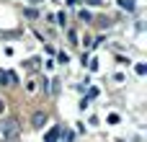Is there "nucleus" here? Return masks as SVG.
<instances>
[{
  "label": "nucleus",
  "instance_id": "obj_1",
  "mask_svg": "<svg viewBox=\"0 0 147 142\" xmlns=\"http://www.w3.org/2000/svg\"><path fill=\"white\" fill-rule=\"evenodd\" d=\"M0 140L18 142V119H3L0 122Z\"/></svg>",
  "mask_w": 147,
  "mask_h": 142
},
{
  "label": "nucleus",
  "instance_id": "obj_2",
  "mask_svg": "<svg viewBox=\"0 0 147 142\" xmlns=\"http://www.w3.org/2000/svg\"><path fill=\"white\" fill-rule=\"evenodd\" d=\"M47 119H49L47 111H34V116H31V127H34V129H41V127L47 124Z\"/></svg>",
  "mask_w": 147,
  "mask_h": 142
},
{
  "label": "nucleus",
  "instance_id": "obj_3",
  "mask_svg": "<svg viewBox=\"0 0 147 142\" xmlns=\"http://www.w3.org/2000/svg\"><path fill=\"white\" fill-rule=\"evenodd\" d=\"M23 67H26L28 72H36V70H39V60H36V57H31V60H26V62H23Z\"/></svg>",
  "mask_w": 147,
  "mask_h": 142
},
{
  "label": "nucleus",
  "instance_id": "obj_4",
  "mask_svg": "<svg viewBox=\"0 0 147 142\" xmlns=\"http://www.w3.org/2000/svg\"><path fill=\"white\" fill-rule=\"evenodd\" d=\"M5 83H16V75H10V72H3V70H0V85H5Z\"/></svg>",
  "mask_w": 147,
  "mask_h": 142
},
{
  "label": "nucleus",
  "instance_id": "obj_5",
  "mask_svg": "<svg viewBox=\"0 0 147 142\" xmlns=\"http://www.w3.org/2000/svg\"><path fill=\"white\" fill-rule=\"evenodd\" d=\"M119 8H124V10H134V0H119Z\"/></svg>",
  "mask_w": 147,
  "mask_h": 142
},
{
  "label": "nucleus",
  "instance_id": "obj_6",
  "mask_svg": "<svg viewBox=\"0 0 147 142\" xmlns=\"http://www.w3.org/2000/svg\"><path fill=\"white\" fill-rule=\"evenodd\" d=\"M57 137H59V129H57V127H52V129H49V135H47V142H54Z\"/></svg>",
  "mask_w": 147,
  "mask_h": 142
},
{
  "label": "nucleus",
  "instance_id": "obj_7",
  "mask_svg": "<svg viewBox=\"0 0 147 142\" xmlns=\"http://www.w3.org/2000/svg\"><path fill=\"white\" fill-rule=\"evenodd\" d=\"M80 18H83V21H93V16H90L88 10H80Z\"/></svg>",
  "mask_w": 147,
  "mask_h": 142
},
{
  "label": "nucleus",
  "instance_id": "obj_8",
  "mask_svg": "<svg viewBox=\"0 0 147 142\" xmlns=\"http://www.w3.org/2000/svg\"><path fill=\"white\" fill-rule=\"evenodd\" d=\"M57 57H59V62H62V65H67V60H70V57H67V54H65V52H59V54H57Z\"/></svg>",
  "mask_w": 147,
  "mask_h": 142
},
{
  "label": "nucleus",
  "instance_id": "obj_9",
  "mask_svg": "<svg viewBox=\"0 0 147 142\" xmlns=\"http://www.w3.org/2000/svg\"><path fill=\"white\" fill-rule=\"evenodd\" d=\"M88 3H90V5H101V0H88Z\"/></svg>",
  "mask_w": 147,
  "mask_h": 142
},
{
  "label": "nucleus",
  "instance_id": "obj_10",
  "mask_svg": "<svg viewBox=\"0 0 147 142\" xmlns=\"http://www.w3.org/2000/svg\"><path fill=\"white\" fill-rule=\"evenodd\" d=\"M78 3H80V0H67V5H78Z\"/></svg>",
  "mask_w": 147,
  "mask_h": 142
},
{
  "label": "nucleus",
  "instance_id": "obj_11",
  "mask_svg": "<svg viewBox=\"0 0 147 142\" xmlns=\"http://www.w3.org/2000/svg\"><path fill=\"white\" fill-rule=\"evenodd\" d=\"M3 109H5V101H0V114H3Z\"/></svg>",
  "mask_w": 147,
  "mask_h": 142
}]
</instances>
